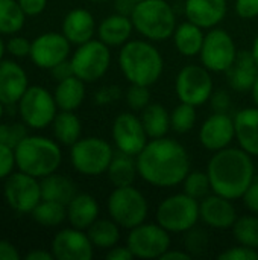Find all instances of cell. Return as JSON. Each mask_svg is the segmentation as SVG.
<instances>
[{
	"instance_id": "28",
	"label": "cell",
	"mask_w": 258,
	"mask_h": 260,
	"mask_svg": "<svg viewBox=\"0 0 258 260\" xmlns=\"http://www.w3.org/2000/svg\"><path fill=\"white\" fill-rule=\"evenodd\" d=\"M55 101L59 110L75 111L78 110L85 98V82L78 76H70L64 81H59L55 88Z\"/></svg>"
},
{
	"instance_id": "59",
	"label": "cell",
	"mask_w": 258,
	"mask_h": 260,
	"mask_svg": "<svg viewBox=\"0 0 258 260\" xmlns=\"http://www.w3.org/2000/svg\"><path fill=\"white\" fill-rule=\"evenodd\" d=\"M3 113H5V104L0 102V120H2V117H3Z\"/></svg>"
},
{
	"instance_id": "35",
	"label": "cell",
	"mask_w": 258,
	"mask_h": 260,
	"mask_svg": "<svg viewBox=\"0 0 258 260\" xmlns=\"http://www.w3.org/2000/svg\"><path fill=\"white\" fill-rule=\"evenodd\" d=\"M30 215L35 219V222L41 227L53 229L61 225L67 219V206L56 201L41 200Z\"/></svg>"
},
{
	"instance_id": "20",
	"label": "cell",
	"mask_w": 258,
	"mask_h": 260,
	"mask_svg": "<svg viewBox=\"0 0 258 260\" xmlns=\"http://www.w3.org/2000/svg\"><path fill=\"white\" fill-rule=\"evenodd\" d=\"M29 87L24 69L11 59L0 61V102L5 105L18 104Z\"/></svg>"
},
{
	"instance_id": "8",
	"label": "cell",
	"mask_w": 258,
	"mask_h": 260,
	"mask_svg": "<svg viewBox=\"0 0 258 260\" xmlns=\"http://www.w3.org/2000/svg\"><path fill=\"white\" fill-rule=\"evenodd\" d=\"M70 160L73 168L88 177H96L108 171L114 157L111 145L99 137L79 139L70 146Z\"/></svg>"
},
{
	"instance_id": "36",
	"label": "cell",
	"mask_w": 258,
	"mask_h": 260,
	"mask_svg": "<svg viewBox=\"0 0 258 260\" xmlns=\"http://www.w3.org/2000/svg\"><path fill=\"white\" fill-rule=\"evenodd\" d=\"M233 235L240 245L258 250V216L239 218L233 225Z\"/></svg>"
},
{
	"instance_id": "16",
	"label": "cell",
	"mask_w": 258,
	"mask_h": 260,
	"mask_svg": "<svg viewBox=\"0 0 258 260\" xmlns=\"http://www.w3.org/2000/svg\"><path fill=\"white\" fill-rule=\"evenodd\" d=\"M70 46L71 43L65 38L64 34L46 32L32 41L29 56L36 67L50 70L56 64L68 59Z\"/></svg>"
},
{
	"instance_id": "58",
	"label": "cell",
	"mask_w": 258,
	"mask_h": 260,
	"mask_svg": "<svg viewBox=\"0 0 258 260\" xmlns=\"http://www.w3.org/2000/svg\"><path fill=\"white\" fill-rule=\"evenodd\" d=\"M5 52H6V43L3 41V38H2V34H0V61L3 59V55H5Z\"/></svg>"
},
{
	"instance_id": "52",
	"label": "cell",
	"mask_w": 258,
	"mask_h": 260,
	"mask_svg": "<svg viewBox=\"0 0 258 260\" xmlns=\"http://www.w3.org/2000/svg\"><path fill=\"white\" fill-rule=\"evenodd\" d=\"M20 259V253L15 248V245H12L8 241H0V260H18Z\"/></svg>"
},
{
	"instance_id": "55",
	"label": "cell",
	"mask_w": 258,
	"mask_h": 260,
	"mask_svg": "<svg viewBox=\"0 0 258 260\" xmlns=\"http://www.w3.org/2000/svg\"><path fill=\"white\" fill-rule=\"evenodd\" d=\"M26 260H53L55 256L52 251H46V250H33V251H29L26 254Z\"/></svg>"
},
{
	"instance_id": "23",
	"label": "cell",
	"mask_w": 258,
	"mask_h": 260,
	"mask_svg": "<svg viewBox=\"0 0 258 260\" xmlns=\"http://www.w3.org/2000/svg\"><path fill=\"white\" fill-rule=\"evenodd\" d=\"M96 32V21L90 11L84 8L71 9L62 20V34L76 46H81L90 40Z\"/></svg>"
},
{
	"instance_id": "39",
	"label": "cell",
	"mask_w": 258,
	"mask_h": 260,
	"mask_svg": "<svg viewBox=\"0 0 258 260\" xmlns=\"http://www.w3.org/2000/svg\"><path fill=\"white\" fill-rule=\"evenodd\" d=\"M27 125L24 122L0 123V143L15 149L20 142L27 137Z\"/></svg>"
},
{
	"instance_id": "15",
	"label": "cell",
	"mask_w": 258,
	"mask_h": 260,
	"mask_svg": "<svg viewBox=\"0 0 258 260\" xmlns=\"http://www.w3.org/2000/svg\"><path fill=\"white\" fill-rule=\"evenodd\" d=\"M113 139L120 152L137 157L148 145V133L132 113H120L113 123Z\"/></svg>"
},
{
	"instance_id": "22",
	"label": "cell",
	"mask_w": 258,
	"mask_h": 260,
	"mask_svg": "<svg viewBox=\"0 0 258 260\" xmlns=\"http://www.w3.org/2000/svg\"><path fill=\"white\" fill-rule=\"evenodd\" d=\"M228 85L239 91H251L258 76V66L251 50H239L234 62L225 72Z\"/></svg>"
},
{
	"instance_id": "48",
	"label": "cell",
	"mask_w": 258,
	"mask_h": 260,
	"mask_svg": "<svg viewBox=\"0 0 258 260\" xmlns=\"http://www.w3.org/2000/svg\"><path fill=\"white\" fill-rule=\"evenodd\" d=\"M210 101H211V107H213L214 113H228L230 105H231L230 104L231 99H230V96H228L227 91L219 90V91L213 93L211 98H210Z\"/></svg>"
},
{
	"instance_id": "14",
	"label": "cell",
	"mask_w": 258,
	"mask_h": 260,
	"mask_svg": "<svg viewBox=\"0 0 258 260\" xmlns=\"http://www.w3.org/2000/svg\"><path fill=\"white\" fill-rule=\"evenodd\" d=\"M237 49L233 37L224 30L213 27L205 34L201 49V62L210 72H227L237 56Z\"/></svg>"
},
{
	"instance_id": "21",
	"label": "cell",
	"mask_w": 258,
	"mask_h": 260,
	"mask_svg": "<svg viewBox=\"0 0 258 260\" xmlns=\"http://www.w3.org/2000/svg\"><path fill=\"white\" fill-rule=\"evenodd\" d=\"M227 0H186L184 12L189 21L202 29L216 27L227 15Z\"/></svg>"
},
{
	"instance_id": "6",
	"label": "cell",
	"mask_w": 258,
	"mask_h": 260,
	"mask_svg": "<svg viewBox=\"0 0 258 260\" xmlns=\"http://www.w3.org/2000/svg\"><path fill=\"white\" fill-rule=\"evenodd\" d=\"M148 210L144 195L134 186L116 187L108 197V213L122 229L131 230L146 222Z\"/></svg>"
},
{
	"instance_id": "18",
	"label": "cell",
	"mask_w": 258,
	"mask_h": 260,
	"mask_svg": "<svg viewBox=\"0 0 258 260\" xmlns=\"http://www.w3.org/2000/svg\"><path fill=\"white\" fill-rule=\"evenodd\" d=\"M233 139H236L234 119L228 113L211 114L199 129L201 145L213 152L228 148Z\"/></svg>"
},
{
	"instance_id": "19",
	"label": "cell",
	"mask_w": 258,
	"mask_h": 260,
	"mask_svg": "<svg viewBox=\"0 0 258 260\" xmlns=\"http://www.w3.org/2000/svg\"><path fill=\"white\" fill-rule=\"evenodd\" d=\"M199 216L208 227L216 230L233 229L234 222L237 221V213L231 200L217 193L208 195L201 200Z\"/></svg>"
},
{
	"instance_id": "4",
	"label": "cell",
	"mask_w": 258,
	"mask_h": 260,
	"mask_svg": "<svg viewBox=\"0 0 258 260\" xmlns=\"http://www.w3.org/2000/svg\"><path fill=\"white\" fill-rule=\"evenodd\" d=\"M14 151L18 171L38 180L56 172L62 161L59 145L55 140L41 136L24 137Z\"/></svg>"
},
{
	"instance_id": "7",
	"label": "cell",
	"mask_w": 258,
	"mask_h": 260,
	"mask_svg": "<svg viewBox=\"0 0 258 260\" xmlns=\"http://www.w3.org/2000/svg\"><path fill=\"white\" fill-rule=\"evenodd\" d=\"M199 219V201L184 192L166 198L157 209V222L169 233H187Z\"/></svg>"
},
{
	"instance_id": "54",
	"label": "cell",
	"mask_w": 258,
	"mask_h": 260,
	"mask_svg": "<svg viewBox=\"0 0 258 260\" xmlns=\"http://www.w3.org/2000/svg\"><path fill=\"white\" fill-rule=\"evenodd\" d=\"M193 257L189 251L186 250H172L169 248L160 259L161 260H190Z\"/></svg>"
},
{
	"instance_id": "37",
	"label": "cell",
	"mask_w": 258,
	"mask_h": 260,
	"mask_svg": "<svg viewBox=\"0 0 258 260\" xmlns=\"http://www.w3.org/2000/svg\"><path fill=\"white\" fill-rule=\"evenodd\" d=\"M196 123V107L181 102L170 114V128L178 134H186Z\"/></svg>"
},
{
	"instance_id": "10",
	"label": "cell",
	"mask_w": 258,
	"mask_h": 260,
	"mask_svg": "<svg viewBox=\"0 0 258 260\" xmlns=\"http://www.w3.org/2000/svg\"><path fill=\"white\" fill-rule=\"evenodd\" d=\"M70 61L75 76H78L84 82H94L102 78L109 69V46H106L100 40H90L78 46Z\"/></svg>"
},
{
	"instance_id": "32",
	"label": "cell",
	"mask_w": 258,
	"mask_h": 260,
	"mask_svg": "<svg viewBox=\"0 0 258 260\" xmlns=\"http://www.w3.org/2000/svg\"><path fill=\"white\" fill-rule=\"evenodd\" d=\"M140 119L149 139L166 137L170 129V113L160 104H149L141 110Z\"/></svg>"
},
{
	"instance_id": "12",
	"label": "cell",
	"mask_w": 258,
	"mask_h": 260,
	"mask_svg": "<svg viewBox=\"0 0 258 260\" xmlns=\"http://www.w3.org/2000/svg\"><path fill=\"white\" fill-rule=\"evenodd\" d=\"M170 233L157 224H140L129 230L126 245L138 259H160L170 248Z\"/></svg>"
},
{
	"instance_id": "9",
	"label": "cell",
	"mask_w": 258,
	"mask_h": 260,
	"mask_svg": "<svg viewBox=\"0 0 258 260\" xmlns=\"http://www.w3.org/2000/svg\"><path fill=\"white\" fill-rule=\"evenodd\" d=\"M56 110L58 105L55 96L41 85H29L18 101L21 122L33 129H43L52 125Z\"/></svg>"
},
{
	"instance_id": "25",
	"label": "cell",
	"mask_w": 258,
	"mask_h": 260,
	"mask_svg": "<svg viewBox=\"0 0 258 260\" xmlns=\"http://www.w3.org/2000/svg\"><path fill=\"white\" fill-rule=\"evenodd\" d=\"M134 30V24L131 17L123 14H113L103 18L99 24V40L103 41L109 47L123 46L129 41L131 34Z\"/></svg>"
},
{
	"instance_id": "26",
	"label": "cell",
	"mask_w": 258,
	"mask_h": 260,
	"mask_svg": "<svg viewBox=\"0 0 258 260\" xmlns=\"http://www.w3.org/2000/svg\"><path fill=\"white\" fill-rule=\"evenodd\" d=\"M67 219L71 227L87 230L99 219V204L96 198L88 193H76L67 204Z\"/></svg>"
},
{
	"instance_id": "45",
	"label": "cell",
	"mask_w": 258,
	"mask_h": 260,
	"mask_svg": "<svg viewBox=\"0 0 258 260\" xmlns=\"http://www.w3.org/2000/svg\"><path fill=\"white\" fill-rule=\"evenodd\" d=\"M122 98V90L120 87L117 85H103L102 88L97 90L94 99H96V104L99 105H109V104H114L117 102L119 99Z\"/></svg>"
},
{
	"instance_id": "60",
	"label": "cell",
	"mask_w": 258,
	"mask_h": 260,
	"mask_svg": "<svg viewBox=\"0 0 258 260\" xmlns=\"http://www.w3.org/2000/svg\"><path fill=\"white\" fill-rule=\"evenodd\" d=\"M90 2H106V0H90Z\"/></svg>"
},
{
	"instance_id": "13",
	"label": "cell",
	"mask_w": 258,
	"mask_h": 260,
	"mask_svg": "<svg viewBox=\"0 0 258 260\" xmlns=\"http://www.w3.org/2000/svg\"><path fill=\"white\" fill-rule=\"evenodd\" d=\"M3 195L8 206L21 215L32 213V210L43 200L38 178L21 171L12 172L8 178H5Z\"/></svg>"
},
{
	"instance_id": "27",
	"label": "cell",
	"mask_w": 258,
	"mask_h": 260,
	"mask_svg": "<svg viewBox=\"0 0 258 260\" xmlns=\"http://www.w3.org/2000/svg\"><path fill=\"white\" fill-rule=\"evenodd\" d=\"M41 198L67 206L76 197V184L65 175L56 172L41 178Z\"/></svg>"
},
{
	"instance_id": "38",
	"label": "cell",
	"mask_w": 258,
	"mask_h": 260,
	"mask_svg": "<svg viewBox=\"0 0 258 260\" xmlns=\"http://www.w3.org/2000/svg\"><path fill=\"white\" fill-rule=\"evenodd\" d=\"M182 184H184V193H187L189 197H192L198 201L204 200L205 197L210 195V192H213L208 174L202 172V171L189 172V175L186 177Z\"/></svg>"
},
{
	"instance_id": "17",
	"label": "cell",
	"mask_w": 258,
	"mask_h": 260,
	"mask_svg": "<svg viewBox=\"0 0 258 260\" xmlns=\"http://www.w3.org/2000/svg\"><path fill=\"white\" fill-rule=\"evenodd\" d=\"M93 248L94 245L88 235L84 230L71 227L56 233L50 251L58 260H90L93 257Z\"/></svg>"
},
{
	"instance_id": "51",
	"label": "cell",
	"mask_w": 258,
	"mask_h": 260,
	"mask_svg": "<svg viewBox=\"0 0 258 260\" xmlns=\"http://www.w3.org/2000/svg\"><path fill=\"white\" fill-rule=\"evenodd\" d=\"M106 259L108 260H131L134 259L132 251L126 247H113L109 248V251L106 253Z\"/></svg>"
},
{
	"instance_id": "31",
	"label": "cell",
	"mask_w": 258,
	"mask_h": 260,
	"mask_svg": "<svg viewBox=\"0 0 258 260\" xmlns=\"http://www.w3.org/2000/svg\"><path fill=\"white\" fill-rule=\"evenodd\" d=\"M52 128H53V136L56 142H59L61 145L71 146L81 139L82 123L79 117L75 114V111L61 110L59 113H56L52 122Z\"/></svg>"
},
{
	"instance_id": "24",
	"label": "cell",
	"mask_w": 258,
	"mask_h": 260,
	"mask_svg": "<svg viewBox=\"0 0 258 260\" xmlns=\"http://www.w3.org/2000/svg\"><path fill=\"white\" fill-rule=\"evenodd\" d=\"M234 128L240 148L258 157V107L240 110L234 116Z\"/></svg>"
},
{
	"instance_id": "49",
	"label": "cell",
	"mask_w": 258,
	"mask_h": 260,
	"mask_svg": "<svg viewBox=\"0 0 258 260\" xmlns=\"http://www.w3.org/2000/svg\"><path fill=\"white\" fill-rule=\"evenodd\" d=\"M18 3L24 11V14L29 17L40 15L47 6V0H18Z\"/></svg>"
},
{
	"instance_id": "42",
	"label": "cell",
	"mask_w": 258,
	"mask_h": 260,
	"mask_svg": "<svg viewBox=\"0 0 258 260\" xmlns=\"http://www.w3.org/2000/svg\"><path fill=\"white\" fill-rule=\"evenodd\" d=\"M30 47H32V41H29L26 37H20V35H12L6 43V50L15 58L29 56Z\"/></svg>"
},
{
	"instance_id": "29",
	"label": "cell",
	"mask_w": 258,
	"mask_h": 260,
	"mask_svg": "<svg viewBox=\"0 0 258 260\" xmlns=\"http://www.w3.org/2000/svg\"><path fill=\"white\" fill-rule=\"evenodd\" d=\"M204 32L202 27L192 21H186L176 26L173 32V43L176 50L184 56H196L201 53L204 44Z\"/></svg>"
},
{
	"instance_id": "2",
	"label": "cell",
	"mask_w": 258,
	"mask_h": 260,
	"mask_svg": "<svg viewBox=\"0 0 258 260\" xmlns=\"http://www.w3.org/2000/svg\"><path fill=\"white\" fill-rule=\"evenodd\" d=\"M207 174L213 193L231 201L240 200L255 178L252 155L242 148H224L208 161Z\"/></svg>"
},
{
	"instance_id": "47",
	"label": "cell",
	"mask_w": 258,
	"mask_h": 260,
	"mask_svg": "<svg viewBox=\"0 0 258 260\" xmlns=\"http://www.w3.org/2000/svg\"><path fill=\"white\" fill-rule=\"evenodd\" d=\"M243 203L252 215L258 216V178H254L251 186L243 195Z\"/></svg>"
},
{
	"instance_id": "34",
	"label": "cell",
	"mask_w": 258,
	"mask_h": 260,
	"mask_svg": "<svg viewBox=\"0 0 258 260\" xmlns=\"http://www.w3.org/2000/svg\"><path fill=\"white\" fill-rule=\"evenodd\" d=\"M26 14L21 9L18 0H0V34L15 35L26 21Z\"/></svg>"
},
{
	"instance_id": "33",
	"label": "cell",
	"mask_w": 258,
	"mask_h": 260,
	"mask_svg": "<svg viewBox=\"0 0 258 260\" xmlns=\"http://www.w3.org/2000/svg\"><path fill=\"white\" fill-rule=\"evenodd\" d=\"M120 229L113 219H97L87 229V235L96 248L109 250L120 241Z\"/></svg>"
},
{
	"instance_id": "57",
	"label": "cell",
	"mask_w": 258,
	"mask_h": 260,
	"mask_svg": "<svg viewBox=\"0 0 258 260\" xmlns=\"http://www.w3.org/2000/svg\"><path fill=\"white\" fill-rule=\"evenodd\" d=\"M251 52H252V56H254V59H255V62H257V66H258V35L255 37L254 43H252V49H251Z\"/></svg>"
},
{
	"instance_id": "43",
	"label": "cell",
	"mask_w": 258,
	"mask_h": 260,
	"mask_svg": "<svg viewBox=\"0 0 258 260\" xmlns=\"http://www.w3.org/2000/svg\"><path fill=\"white\" fill-rule=\"evenodd\" d=\"M220 260H258V250L245 245L231 247L219 254Z\"/></svg>"
},
{
	"instance_id": "40",
	"label": "cell",
	"mask_w": 258,
	"mask_h": 260,
	"mask_svg": "<svg viewBox=\"0 0 258 260\" xmlns=\"http://www.w3.org/2000/svg\"><path fill=\"white\" fill-rule=\"evenodd\" d=\"M126 102L132 110H144L151 104V93L149 87L146 85H138V84H131V87L126 91Z\"/></svg>"
},
{
	"instance_id": "11",
	"label": "cell",
	"mask_w": 258,
	"mask_h": 260,
	"mask_svg": "<svg viewBox=\"0 0 258 260\" xmlns=\"http://www.w3.org/2000/svg\"><path fill=\"white\" fill-rule=\"evenodd\" d=\"M175 90L179 102L201 107L210 101L213 94V78L204 66H186L179 70Z\"/></svg>"
},
{
	"instance_id": "61",
	"label": "cell",
	"mask_w": 258,
	"mask_h": 260,
	"mask_svg": "<svg viewBox=\"0 0 258 260\" xmlns=\"http://www.w3.org/2000/svg\"><path fill=\"white\" fill-rule=\"evenodd\" d=\"M135 2H141V0H135Z\"/></svg>"
},
{
	"instance_id": "50",
	"label": "cell",
	"mask_w": 258,
	"mask_h": 260,
	"mask_svg": "<svg viewBox=\"0 0 258 260\" xmlns=\"http://www.w3.org/2000/svg\"><path fill=\"white\" fill-rule=\"evenodd\" d=\"M50 73H52L53 79H55V81H58V82H59V81H64V79H67V78H70V76H73V75H75V72H73L71 61L65 59V61H62V62L56 64L55 67H52V69H50Z\"/></svg>"
},
{
	"instance_id": "5",
	"label": "cell",
	"mask_w": 258,
	"mask_h": 260,
	"mask_svg": "<svg viewBox=\"0 0 258 260\" xmlns=\"http://www.w3.org/2000/svg\"><path fill=\"white\" fill-rule=\"evenodd\" d=\"M134 29L151 41H163L173 37L176 17L173 8L166 0L137 2L131 15Z\"/></svg>"
},
{
	"instance_id": "1",
	"label": "cell",
	"mask_w": 258,
	"mask_h": 260,
	"mask_svg": "<svg viewBox=\"0 0 258 260\" xmlns=\"http://www.w3.org/2000/svg\"><path fill=\"white\" fill-rule=\"evenodd\" d=\"M135 160L138 175L155 187L178 186L190 172L187 149L179 142L167 137L151 139Z\"/></svg>"
},
{
	"instance_id": "46",
	"label": "cell",
	"mask_w": 258,
	"mask_h": 260,
	"mask_svg": "<svg viewBox=\"0 0 258 260\" xmlns=\"http://www.w3.org/2000/svg\"><path fill=\"white\" fill-rule=\"evenodd\" d=\"M236 12L245 20L258 17V0H236Z\"/></svg>"
},
{
	"instance_id": "53",
	"label": "cell",
	"mask_w": 258,
	"mask_h": 260,
	"mask_svg": "<svg viewBox=\"0 0 258 260\" xmlns=\"http://www.w3.org/2000/svg\"><path fill=\"white\" fill-rule=\"evenodd\" d=\"M135 5H137L135 0H116V11L119 14L131 17L135 9Z\"/></svg>"
},
{
	"instance_id": "3",
	"label": "cell",
	"mask_w": 258,
	"mask_h": 260,
	"mask_svg": "<svg viewBox=\"0 0 258 260\" xmlns=\"http://www.w3.org/2000/svg\"><path fill=\"white\" fill-rule=\"evenodd\" d=\"M119 66L131 84L151 87L161 78L164 61L154 44L143 40H132L122 46Z\"/></svg>"
},
{
	"instance_id": "41",
	"label": "cell",
	"mask_w": 258,
	"mask_h": 260,
	"mask_svg": "<svg viewBox=\"0 0 258 260\" xmlns=\"http://www.w3.org/2000/svg\"><path fill=\"white\" fill-rule=\"evenodd\" d=\"M187 238L184 241V245H186V251H189L192 256H196V254H201L205 251L207 245H208V238H207V233L202 232V230H196L195 227L192 230L187 232Z\"/></svg>"
},
{
	"instance_id": "56",
	"label": "cell",
	"mask_w": 258,
	"mask_h": 260,
	"mask_svg": "<svg viewBox=\"0 0 258 260\" xmlns=\"http://www.w3.org/2000/svg\"><path fill=\"white\" fill-rule=\"evenodd\" d=\"M251 94H252V99H254L255 105L258 107V76L255 82H254V85H252V88H251Z\"/></svg>"
},
{
	"instance_id": "44",
	"label": "cell",
	"mask_w": 258,
	"mask_h": 260,
	"mask_svg": "<svg viewBox=\"0 0 258 260\" xmlns=\"http://www.w3.org/2000/svg\"><path fill=\"white\" fill-rule=\"evenodd\" d=\"M15 166H17L15 151L12 148L0 143V180L8 178L12 174Z\"/></svg>"
},
{
	"instance_id": "30",
	"label": "cell",
	"mask_w": 258,
	"mask_h": 260,
	"mask_svg": "<svg viewBox=\"0 0 258 260\" xmlns=\"http://www.w3.org/2000/svg\"><path fill=\"white\" fill-rule=\"evenodd\" d=\"M106 174H108L109 181L116 187L132 186L135 178H137V175H138L135 157L119 151L117 155L114 154Z\"/></svg>"
}]
</instances>
